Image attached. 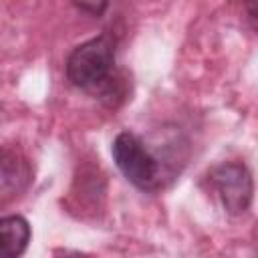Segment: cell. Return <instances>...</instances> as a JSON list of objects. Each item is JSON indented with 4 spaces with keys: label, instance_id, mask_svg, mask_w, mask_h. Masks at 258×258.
Segmentation results:
<instances>
[{
    "label": "cell",
    "instance_id": "obj_1",
    "mask_svg": "<svg viewBox=\"0 0 258 258\" xmlns=\"http://www.w3.org/2000/svg\"><path fill=\"white\" fill-rule=\"evenodd\" d=\"M115 62V44L109 36L85 40L67 58V77L79 89H97L111 77Z\"/></svg>",
    "mask_w": 258,
    "mask_h": 258
},
{
    "label": "cell",
    "instance_id": "obj_2",
    "mask_svg": "<svg viewBox=\"0 0 258 258\" xmlns=\"http://www.w3.org/2000/svg\"><path fill=\"white\" fill-rule=\"evenodd\" d=\"M111 153L119 171L135 187L151 191L161 183V165L137 135L129 131L119 133L113 139Z\"/></svg>",
    "mask_w": 258,
    "mask_h": 258
},
{
    "label": "cell",
    "instance_id": "obj_5",
    "mask_svg": "<svg viewBox=\"0 0 258 258\" xmlns=\"http://www.w3.org/2000/svg\"><path fill=\"white\" fill-rule=\"evenodd\" d=\"M30 242V226L22 216L0 218V258L20 256Z\"/></svg>",
    "mask_w": 258,
    "mask_h": 258
},
{
    "label": "cell",
    "instance_id": "obj_6",
    "mask_svg": "<svg viewBox=\"0 0 258 258\" xmlns=\"http://www.w3.org/2000/svg\"><path fill=\"white\" fill-rule=\"evenodd\" d=\"M73 4L85 12V14H91V16H101L107 6H109V0H73Z\"/></svg>",
    "mask_w": 258,
    "mask_h": 258
},
{
    "label": "cell",
    "instance_id": "obj_3",
    "mask_svg": "<svg viewBox=\"0 0 258 258\" xmlns=\"http://www.w3.org/2000/svg\"><path fill=\"white\" fill-rule=\"evenodd\" d=\"M210 183L228 214L242 216L250 208L254 183H252V173L244 163L226 161L216 165L210 171Z\"/></svg>",
    "mask_w": 258,
    "mask_h": 258
},
{
    "label": "cell",
    "instance_id": "obj_7",
    "mask_svg": "<svg viewBox=\"0 0 258 258\" xmlns=\"http://www.w3.org/2000/svg\"><path fill=\"white\" fill-rule=\"evenodd\" d=\"M248 2V14H250V18L254 20L256 18V12H254V0H246Z\"/></svg>",
    "mask_w": 258,
    "mask_h": 258
},
{
    "label": "cell",
    "instance_id": "obj_4",
    "mask_svg": "<svg viewBox=\"0 0 258 258\" xmlns=\"http://www.w3.org/2000/svg\"><path fill=\"white\" fill-rule=\"evenodd\" d=\"M30 179L32 169L24 153L14 147H0V208L24 194Z\"/></svg>",
    "mask_w": 258,
    "mask_h": 258
}]
</instances>
